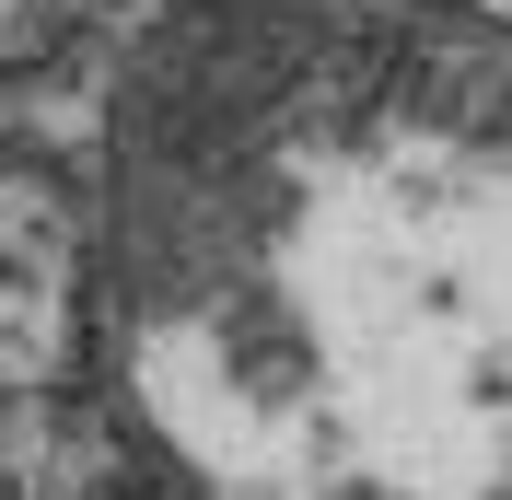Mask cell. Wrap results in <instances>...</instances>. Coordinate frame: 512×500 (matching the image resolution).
Returning a JSON list of instances; mask_svg holds the SVG:
<instances>
[{
    "mask_svg": "<svg viewBox=\"0 0 512 500\" xmlns=\"http://www.w3.org/2000/svg\"><path fill=\"white\" fill-rule=\"evenodd\" d=\"M105 314L198 500H512V24L198 0L117 94Z\"/></svg>",
    "mask_w": 512,
    "mask_h": 500,
    "instance_id": "cell-1",
    "label": "cell"
}]
</instances>
